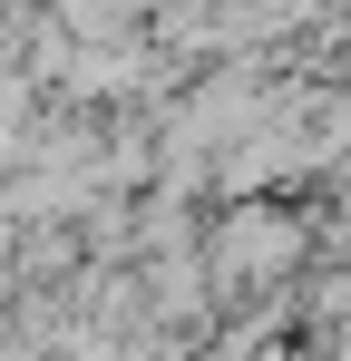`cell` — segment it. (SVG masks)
Segmentation results:
<instances>
[{"label":"cell","mask_w":351,"mask_h":361,"mask_svg":"<svg viewBox=\"0 0 351 361\" xmlns=\"http://www.w3.org/2000/svg\"><path fill=\"white\" fill-rule=\"evenodd\" d=\"M283 254H292V225H273L264 205L225 225V264H283Z\"/></svg>","instance_id":"1"}]
</instances>
